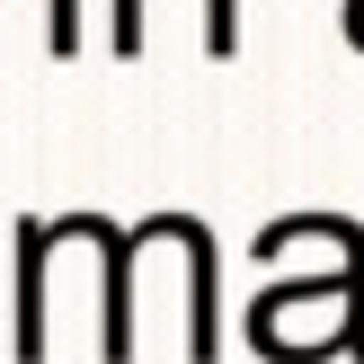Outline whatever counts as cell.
I'll return each instance as SVG.
<instances>
[{"label": "cell", "mask_w": 364, "mask_h": 364, "mask_svg": "<svg viewBox=\"0 0 364 364\" xmlns=\"http://www.w3.org/2000/svg\"><path fill=\"white\" fill-rule=\"evenodd\" d=\"M53 45H63V53L80 45V27H71V0H53Z\"/></svg>", "instance_id": "2"}, {"label": "cell", "mask_w": 364, "mask_h": 364, "mask_svg": "<svg viewBox=\"0 0 364 364\" xmlns=\"http://www.w3.org/2000/svg\"><path fill=\"white\" fill-rule=\"evenodd\" d=\"M63 249V223H18V355H45V267Z\"/></svg>", "instance_id": "1"}]
</instances>
